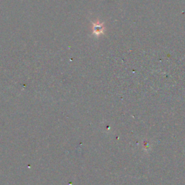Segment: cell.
Returning a JSON list of instances; mask_svg holds the SVG:
<instances>
[{
  "instance_id": "1",
  "label": "cell",
  "mask_w": 185,
  "mask_h": 185,
  "mask_svg": "<svg viewBox=\"0 0 185 185\" xmlns=\"http://www.w3.org/2000/svg\"><path fill=\"white\" fill-rule=\"evenodd\" d=\"M92 34L95 36L98 37L99 35L104 33V24L103 22H100L99 20H97L95 22H92Z\"/></svg>"
}]
</instances>
